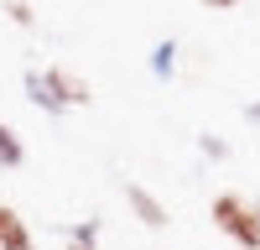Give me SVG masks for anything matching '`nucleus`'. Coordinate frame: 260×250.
Masks as SVG:
<instances>
[{
	"label": "nucleus",
	"mask_w": 260,
	"mask_h": 250,
	"mask_svg": "<svg viewBox=\"0 0 260 250\" xmlns=\"http://www.w3.org/2000/svg\"><path fill=\"white\" fill-rule=\"evenodd\" d=\"M177 42H172V37H161L156 42V47H151V73H156V83H172V78H177Z\"/></svg>",
	"instance_id": "6"
},
{
	"label": "nucleus",
	"mask_w": 260,
	"mask_h": 250,
	"mask_svg": "<svg viewBox=\"0 0 260 250\" xmlns=\"http://www.w3.org/2000/svg\"><path fill=\"white\" fill-rule=\"evenodd\" d=\"M198 6H203V11H234L240 0H198Z\"/></svg>",
	"instance_id": "12"
},
{
	"label": "nucleus",
	"mask_w": 260,
	"mask_h": 250,
	"mask_svg": "<svg viewBox=\"0 0 260 250\" xmlns=\"http://www.w3.org/2000/svg\"><path fill=\"white\" fill-rule=\"evenodd\" d=\"M21 89H26V99L37 104L42 115H68L62 104L52 99V89H47V78H42V68H26V78H21Z\"/></svg>",
	"instance_id": "5"
},
{
	"label": "nucleus",
	"mask_w": 260,
	"mask_h": 250,
	"mask_svg": "<svg viewBox=\"0 0 260 250\" xmlns=\"http://www.w3.org/2000/svg\"><path fill=\"white\" fill-rule=\"evenodd\" d=\"M208 219L219 235H229L240 250H260V208L255 198H240V193H219L208 203Z\"/></svg>",
	"instance_id": "1"
},
{
	"label": "nucleus",
	"mask_w": 260,
	"mask_h": 250,
	"mask_svg": "<svg viewBox=\"0 0 260 250\" xmlns=\"http://www.w3.org/2000/svg\"><path fill=\"white\" fill-rule=\"evenodd\" d=\"M245 125H255V131H260V99H250V104H245Z\"/></svg>",
	"instance_id": "11"
},
{
	"label": "nucleus",
	"mask_w": 260,
	"mask_h": 250,
	"mask_svg": "<svg viewBox=\"0 0 260 250\" xmlns=\"http://www.w3.org/2000/svg\"><path fill=\"white\" fill-rule=\"evenodd\" d=\"M68 245H99V219H78V224H68Z\"/></svg>",
	"instance_id": "10"
},
{
	"label": "nucleus",
	"mask_w": 260,
	"mask_h": 250,
	"mask_svg": "<svg viewBox=\"0 0 260 250\" xmlns=\"http://www.w3.org/2000/svg\"><path fill=\"white\" fill-rule=\"evenodd\" d=\"M125 203H130V214H136L146 229H167V224H172L167 203L151 193V188H141V182H125Z\"/></svg>",
	"instance_id": "3"
},
{
	"label": "nucleus",
	"mask_w": 260,
	"mask_h": 250,
	"mask_svg": "<svg viewBox=\"0 0 260 250\" xmlns=\"http://www.w3.org/2000/svg\"><path fill=\"white\" fill-rule=\"evenodd\" d=\"M198 151H203V162H229V141L213 136V131H203L198 136Z\"/></svg>",
	"instance_id": "9"
},
{
	"label": "nucleus",
	"mask_w": 260,
	"mask_h": 250,
	"mask_svg": "<svg viewBox=\"0 0 260 250\" xmlns=\"http://www.w3.org/2000/svg\"><path fill=\"white\" fill-rule=\"evenodd\" d=\"M0 250H37V240H31L26 219H21L11 203H0Z\"/></svg>",
	"instance_id": "4"
},
{
	"label": "nucleus",
	"mask_w": 260,
	"mask_h": 250,
	"mask_svg": "<svg viewBox=\"0 0 260 250\" xmlns=\"http://www.w3.org/2000/svg\"><path fill=\"white\" fill-rule=\"evenodd\" d=\"M21 162H26V141H21L11 125L0 120V172H16Z\"/></svg>",
	"instance_id": "7"
},
{
	"label": "nucleus",
	"mask_w": 260,
	"mask_h": 250,
	"mask_svg": "<svg viewBox=\"0 0 260 250\" xmlns=\"http://www.w3.org/2000/svg\"><path fill=\"white\" fill-rule=\"evenodd\" d=\"M42 78H47V89H52V99L62 104V110H83V104L94 99L89 78L73 73V68H42Z\"/></svg>",
	"instance_id": "2"
},
{
	"label": "nucleus",
	"mask_w": 260,
	"mask_h": 250,
	"mask_svg": "<svg viewBox=\"0 0 260 250\" xmlns=\"http://www.w3.org/2000/svg\"><path fill=\"white\" fill-rule=\"evenodd\" d=\"M0 11H6V21H11V26H21V32H31V26H37V11H31V0H6Z\"/></svg>",
	"instance_id": "8"
},
{
	"label": "nucleus",
	"mask_w": 260,
	"mask_h": 250,
	"mask_svg": "<svg viewBox=\"0 0 260 250\" xmlns=\"http://www.w3.org/2000/svg\"><path fill=\"white\" fill-rule=\"evenodd\" d=\"M62 250H89V245H62Z\"/></svg>",
	"instance_id": "13"
}]
</instances>
